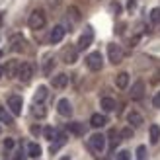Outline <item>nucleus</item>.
<instances>
[{"label":"nucleus","mask_w":160,"mask_h":160,"mask_svg":"<svg viewBox=\"0 0 160 160\" xmlns=\"http://www.w3.org/2000/svg\"><path fill=\"white\" fill-rule=\"evenodd\" d=\"M16 160H26V154H23V152H18V154H16Z\"/></svg>","instance_id":"c9c22d12"},{"label":"nucleus","mask_w":160,"mask_h":160,"mask_svg":"<svg viewBox=\"0 0 160 160\" xmlns=\"http://www.w3.org/2000/svg\"><path fill=\"white\" fill-rule=\"evenodd\" d=\"M10 49H12V51H16V53L23 51V49H26V39H23L20 33L12 35V37H10Z\"/></svg>","instance_id":"9d476101"},{"label":"nucleus","mask_w":160,"mask_h":160,"mask_svg":"<svg viewBox=\"0 0 160 160\" xmlns=\"http://www.w3.org/2000/svg\"><path fill=\"white\" fill-rule=\"evenodd\" d=\"M109 137H111V147H115V145H117V141H119V139H117V131L113 129V131L109 133Z\"/></svg>","instance_id":"c756f323"},{"label":"nucleus","mask_w":160,"mask_h":160,"mask_svg":"<svg viewBox=\"0 0 160 160\" xmlns=\"http://www.w3.org/2000/svg\"><path fill=\"white\" fill-rule=\"evenodd\" d=\"M121 137H123V139H131V137H133V131L129 129V127H127V129L121 131Z\"/></svg>","instance_id":"7c9ffc66"},{"label":"nucleus","mask_w":160,"mask_h":160,"mask_svg":"<svg viewBox=\"0 0 160 160\" xmlns=\"http://www.w3.org/2000/svg\"><path fill=\"white\" fill-rule=\"evenodd\" d=\"M45 113H47L45 108H43V106H39V103H35V108H33V115H35V117H45Z\"/></svg>","instance_id":"a878e982"},{"label":"nucleus","mask_w":160,"mask_h":160,"mask_svg":"<svg viewBox=\"0 0 160 160\" xmlns=\"http://www.w3.org/2000/svg\"><path fill=\"white\" fill-rule=\"evenodd\" d=\"M28 156L39 158V156H41V147H39L37 142H29V145H28Z\"/></svg>","instance_id":"a211bd4d"},{"label":"nucleus","mask_w":160,"mask_h":160,"mask_svg":"<svg viewBox=\"0 0 160 160\" xmlns=\"http://www.w3.org/2000/svg\"><path fill=\"white\" fill-rule=\"evenodd\" d=\"M142 115L139 113V111H129V115H127V123H129L131 127H141L142 125Z\"/></svg>","instance_id":"ddd939ff"},{"label":"nucleus","mask_w":160,"mask_h":160,"mask_svg":"<svg viewBox=\"0 0 160 160\" xmlns=\"http://www.w3.org/2000/svg\"><path fill=\"white\" fill-rule=\"evenodd\" d=\"M86 67L90 68V70H94V72H98V70H102V67H103L102 53L94 51V53H90V55H88V57H86Z\"/></svg>","instance_id":"f03ea898"},{"label":"nucleus","mask_w":160,"mask_h":160,"mask_svg":"<svg viewBox=\"0 0 160 160\" xmlns=\"http://www.w3.org/2000/svg\"><path fill=\"white\" fill-rule=\"evenodd\" d=\"M57 111H59L62 117H70V115H72V106H70V102L67 98H62L57 103Z\"/></svg>","instance_id":"9b49d317"},{"label":"nucleus","mask_w":160,"mask_h":160,"mask_svg":"<svg viewBox=\"0 0 160 160\" xmlns=\"http://www.w3.org/2000/svg\"><path fill=\"white\" fill-rule=\"evenodd\" d=\"M45 12L43 10H33L29 14V20H28V26L31 28V29H41L43 26H45Z\"/></svg>","instance_id":"f257e3e1"},{"label":"nucleus","mask_w":160,"mask_h":160,"mask_svg":"<svg viewBox=\"0 0 160 160\" xmlns=\"http://www.w3.org/2000/svg\"><path fill=\"white\" fill-rule=\"evenodd\" d=\"M148 137H150V142H152V145H156V142L160 141V127L158 125H150Z\"/></svg>","instance_id":"6ab92c4d"},{"label":"nucleus","mask_w":160,"mask_h":160,"mask_svg":"<svg viewBox=\"0 0 160 160\" xmlns=\"http://www.w3.org/2000/svg\"><path fill=\"white\" fill-rule=\"evenodd\" d=\"M137 158H139V160H145V158H147V147L141 145V147L137 148Z\"/></svg>","instance_id":"cd10ccee"},{"label":"nucleus","mask_w":160,"mask_h":160,"mask_svg":"<svg viewBox=\"0 0 160 160\" xmlns=\"http://www.w3.org/2000/svg\"><path fill=\"white\" fill-rule=\"evenodd\" d=\"M111 10H113V12L117 14V12H121V6H119L117 2H113V4H111Z\"/></svg>","instance_id":"f704fd0d"},{"label":"nucleus","mask_w":160,"mask_h":160,"mask_svg":"<svg viewBox=\"0 0 160 160\" xmlns=\"http://www.w3.org/2000/svg\"><path fill=\"white\" fill-rule=\"evenodd\" d=\"M31 76H33V67H31L29 62H22L20 68H18V78L22 82H29Z\"/></svg>","instance_id":"39448f33"},{"label":"nucleus","mask_w":160,"mask_h":160,"mask_svg":"<svg viewBox=\"0 0 160 160\" xmlns=\"http://www.w3.org/2000/svg\"><path fill=\"white\" fill-rule=\"evenodd\" d=\"M47 94H49V92H47V88H45V86H39L37 90H35V94H33V102H35V103H41V102H45Z\"/></svg>","instance_id":"f3484780"},{"label":"nucleus","mask_w":160,"mask_h":160,"mask_svg":"<svg viewBox=\"0 0 160 160\" xmlns=\"http://www.w3.org/2000/svg\"><path fill=\"white\" fill-rule=\"evenodd\" d=\"M57 135H59V133L55 131L53 127H47V129H45V137L49 139V141H53V139H57Z\"/></svg>","instance_id":"bb28decb"},{"label":"nucleus","mask_w":160,"mask_h":160,"mask_svg":"<svg viewBox=\"0 0 160 160\" xmlns=\"http://www.w3.org/2000/svg\"><path fill=\"white\" fill-rule=\"evenodd\" d=\"M106 123H108V119H106V115H102V113H94L90 117V125L94 127V129H100V127H103Z\"/></svg>","instance_id":"4468645a"},{"label":"nucleus","mask_w":160,"mask_h":160,"mask_svg":"<svg viewBox=\"0 0 160 160\" xmlns=\"http://www.w3.org/2000/svg\"><path fill=\"white\" fill-rule=\"evenodd\" d=\"M115 84H117V88H127V84H129V74L127 72H119L117 76H115Z\"/></svg>","instance_id":"aec40b11"},{"label":"nucleus","mask_w":160,"mask_h":160,"mask_svg":"<svg viewBox=\"0 0 160 160\" xmlns=\"http://www.w3.org/2000/svg\"><path fill=\"white\" fill-rule=\"evenodd\" d=\"M0 121H2V123H6V125H12V123H14L12 115L8 113V111H6L4 108H0Z\"/></svg>","instance_id":"5701e85b"},{"label":"nucleus","mask_w":160,"mask_h":160,"mask_svg":"<svg viewBox=\"0 0 160 160\" xmlns=\"http://www.w3.org/2000/svg\"><path fill=\"white\" fill-rule=\"evenodd\" d=\"M51 84L55 86V88H59V90H61V88H65L67 84H68V74H57V76H53V80H51Z\"/></svg>","instance_id":"2eb2a0df"},{"label":"nucleus","mask_w":160,"mask_h":160,"mask_svg":"<svg viewBox=\"0 0 160 160\" xmlns=\"http://www.w3.org/2000/svg\"><path fill=\"white\" fill-rule=\"evenodd\" d=\"M108 57H109V62L111 65H119V62L123 61V49L115 43L108 45Z\"/></svg>","instance_id":"7ed1b4c3"},{"label":"nucleus","mask_w":160,"mask_h":160,"mask_svg":"<svg viewBox=\"0 0 160 160\" xmlns=\"http://www.w3.org/2000/svg\"><path fill=\"white\" fill-rule=\"evenodd\" d=\"M127 8H129V12H133L135 8H137V2H135V0H129V2H127Z\"/></svg>","instance_id":"473e14b6"},{"label":"nucleus","mask_w":160,"mask_h":160,"mask_svg":"<svg viewBox=\"0 0 160 160\" xmlns=\"http://www.w3.org/2000/svg\"><path fill=\"white\" fill-rule=\"evenodd\" d=\"M68 18L72 20V22H78L80 20V10H78L76 6H70L68 8Z\"/></svg>","instance_id":"b1692460"},{"label":"nucleus","mask_w":160,"mask_h":160,"mask_svg":"<svg viewBox=\"0 0 160 160\" xmlns=\"http://www.w3.org/2000/svg\"><path fill=\"white\" fill-rule=\"evenodd\" d=\"M0 57H2V51H0Z\"/></svg>","instance_id":"58836bf2"},{"label":"nucleus","mask_w":160,"mask_h":160,"mask_svg":"<svg viewBox=\"0 0 160 160\" xmlns=\"http://www.w3.org/2000/svg\"><path fill=\"white\" fill-rule=\"evenodd\" d=\"M68 131L72 135H76V137H82V135L86 133V127H84V123L74 121V123H68Z\"/></svg>","instance_id":"dca6fc26"},{"label":"nucleus","mask_w":160,"mask_h":160,"mask_svg":"<svg viewBox=\"0 0 160 160\" xmlns=\"http://www.w3.org/2000/svg\"><path fill=\"white\" fill-rule=\"evenodd\" d=\"M76 59H78V47H67V49L62 51V62L74 65Z\"/></svg>","instance_id":"6e6552de"},{"label":"nucleus","mask_w":160,"mask_h":160,"mask_svg":"<svg viewBox=\"0 0 160 160\" xmlns=\"http://www.w3.org/2000/svg\"><path fill=\"white\" fill-rule=\"evenodd\" d=\"M61 160H70V158H68V156H62V158H61Z\"/></svg>","instance_id":"4c0bfd02"},{"label":"nucleus","mask_w":160,"mask_h":160,"mask_svg":"<svg viewBox=\"0 0 160 160\" xmlns=\"http://www.w3.org/2000/svg\"><path fill=\"white\" fill-rule=\"evenodd\" d=\"M2 76H4V68H2V67H0V78H2Z\"/></svg>","instance_id":"e433bc0d"},{"label":"nucleus","mask_w":160,"mask_h":160,"mask_svg":"<svg viewBox=\"0 0 160 160\" xmlns=\"http://www.w3.org/2000/svg\"><path fill=\"white\" fill-rule=\"evenodd\" d=\"M8 108H10V111L14 115H20L22 108H23V100L20 96H10V98H8Z\"/></svg>","instance_id":"0eeeda50"},{"label":"nucleus","mask_w":160,"mask_h":160,"mask_svg":"<svg viewBox=\"0 0 160 160\" xmlns=\"http://www.w3.org/2000/svg\"><path fill=\"white\" fill-rule=\"evenodd\" d=\"M152 106L154 108H160V92H156V96L152 98Z\"/></svg>","instance_id":"2f4dec72"},{"label":"nucleus","mask_w":160,"mask_h":160,"mask_svg":"<svg viewBox=\"0 0 160 160\" xmlns=\"http://www.w3.org/2000/svg\"><path fill=\"white\" fill-rule=\"evenodd\" d=\"M90 147L96 150V152H103V148H106V137H103L102 133H96L90 137Z\"/></svg>","instance_id":"423d86ee"},{"label":"nucleus","mask_w":160,"mask_h":160,"mask_svg":"<svg viewBox=\"0 0 160 160\" xmlns=\"http://www.w3.org/2000/svg\"><path fill=\"white\" fill-rule=\"evenodd\" d=\"M12 147H14V141L12 139H6L4 141V148H12Z\"/></svg>","instance_id":"72a5a7b5"},{"label":"nucleus","mask_w":160,"mask_h":160,"mask_svg":"<svg viewBox=\"0 0 160 160\" xmlns=\"http://www.w3.org/2000/svg\"><path fill=\"white\" fill-rule=\"evenodd\" d=\"M92 41H94V31H92V28H86V31H84L82 35H80L78 43H76L78 51H84V49H88V47L92 45Z\"/></svg>","instance_id":"20e7f679"},{"label":"nucleus","mask_w":160,"mask_h":160,"mask_svg":"<svg viewBox=\"0 0 160 160\" xmlns=\"http://www.w3.org/2000/svg\"><path fill=\"white\" fill-rule=\"evenodd\" d=\"M100 106L103 108V111H113L115 109V100L113 98H102Z\"/></svg>","instance_id":"4be33fe9"},{"label":"nucleus","mask_w":160,"mask_h":160,"mask_svg":"<svg viewBox=\"0 0 160 160\" xmlns=\"http://www.w3.org/2000/svg\"><path fill=\"white\" fill-rule=\"evenodd\" d=\"M150 23H160V8H152L150 10Z\"/></svg>","instance_id":"393cba45"},{"label":"nucleus","mask_w":160,"mask_h":160,"mask_svg":"<svg viewBox=\"0 0 160 160\" xmlns=\"http://www.w3.org/2000/svg\"><path fill=\"white\" fill-rule=\"evenodd\" d=\"M117 160H131V154L127 150H119L117 152Z\"/></svg>","instance_id":"c85d7f7f"},{"label":"nucleus","mask_w":160,"mask_h":160,"mask_svg":"<svg viewBox=\"0 0 160 160\" xmlns=\"http://www.w3.org/2000/svg\"><path fill=\"white\" fill-rule=\"evenodd\" d=\"M65 33H67V29L62 28V26H55V28L51 29V33H49V41H51L53 45H57V43H61V41H62Z\"/></svg>","instance_id":"1a4fd4ad"},{"label":"nucleus","mask_w":160,"mask_h":160,"mask_svg":"<svg viewBox=\"0 0 160 160\" xmlns=\"http://www.w3.org/2000/svg\"><path fill=\"white\" fill-rule=\"evenodd\" d=\"M18 68H20V65H18V62H16V61H10V62H8V65H6V68H4V72L8 74V76H18Z\"/></svg>","instance_id":"412c9836"},{"label":"nucleus","mask_w":160,"mask_h":160,"mask_svg":"<svg viewBox=\"0 0 160 160\" xmlns=\"http://www.w3.org/2000/svg\"><path fill=\"white\" fill-rule=\"evenodd\" d=\"M142 96H145V84H142L141 80H137L131 88V98L139 102V100H142Z\"/></svg>","instance_id":"f8f14e48"}]
</instances>
